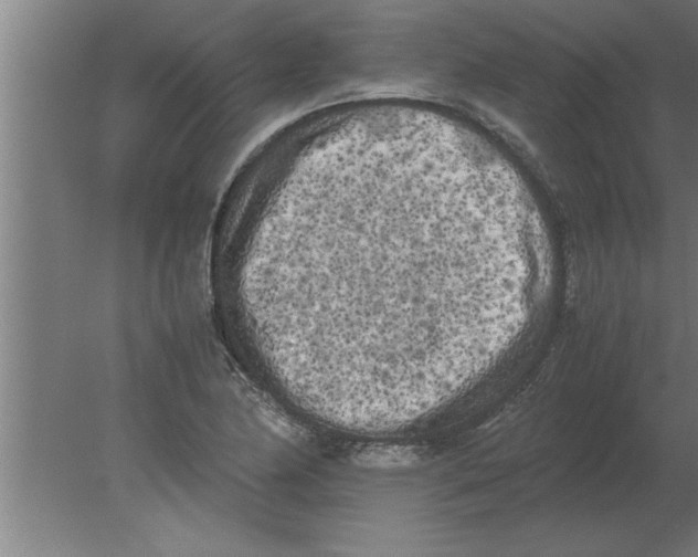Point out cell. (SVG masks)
Segmentation results:
<instances>
[{"mask_svg": "<svg viewBox=\"0 0 698 557\" xmlns=\"http://www.w3.org/2000/svg\"><path fill=\"white\" fill-rule=\"evenodd\" d=\"M431 136L318 166L279 202L246 288L288 365L335 393L430 411L504 350L530 270L487 183Z\"/></svg>", "mask_w": 698, "mask_h": 557, "instance_id": "1", "label": "cell"}]
</instances>
